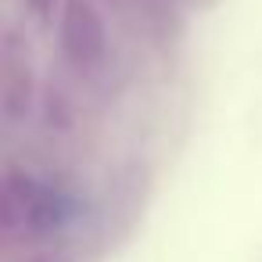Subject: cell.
Wrapping results in <instances>:
<instances>
[{"label":"cell","instance_id":"7a4b0ae2","mask_svg":"<svg viewBox=\"0 0 262 262\" xmlns=\"http://www.w3.org/2000/svg\"><path fill=\"white\" fill-rule=\"evenodd\" d=\"M61 43L76 65H94L104 54V26L86 0H69L61 15Z\"/></svg>","mask_w":262,"mask_h":262},{"label":"cell","instance_id":"6da1fadb","mask_svg":"<svg viewBox=\"0 0 262 262\" xmlns=\"http://www.w3.org/2000/svg\"><path fill=\"white\" fill-rule=\"evenodd\" d=\"M69 219V198L36 180H0V233L36 237Z\"/></svg>","mask_w":262,"mask_h":262}]
</instances>
